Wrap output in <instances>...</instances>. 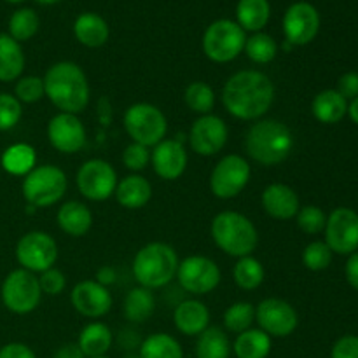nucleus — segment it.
Segmentation results:
<instances>
[{
  "label": "nucleus",
  "instance_id": "obj_1",
  "mask_svg": "<svg viewBox=\"0 0 358 358\" xmlns=\"http://www.w3.org/2000/svg\"><path fill=\"white\" fill-rule=\"evenodd\" d=\"M275 101V84L259 70H240L226 80L222 103L233 117L259 121Z\"/></svg>",
  "mask_w": 358,
  "mask_h": 358
},
{
  "label": "nucleus",
  "instance_id": "obj_2",
  "mask_svg": "<svg viewBox=\"0 0 358 358\" xmlns=\"http://www.w3.org/2000/svg\"><path fill=\"white\" fill-rule=\"evenodd\" d=\"M44 79L45 96L59 112L80 114L90 103V83L77 63L58 62L49 66Z\"/></svg>",
  "mask_w": 358,
  "mask_h": 358
},
{
  "label": "nucleus",
  "instance_id": "obj_3",
  "mask_svg": "<svg viewBox=\"0 0 358 358\" xmlns=\"http://www.w3.org/2000/svg\"><path fill=\"white\" fill-rule=\"evenodd\" d=\"M245 150L255 163L275 166L283 163L294 149V135L289 126L276 119H261L245 135Z\"/></svg>",
  "mask_w": 358,
  "mask_h": 358
},
{
  "label": "nucleus",
  "instance_id": "obj_4",
  "mask_svg": "<svg viewBox=\"0 0 358 358\" xmlns=\"http://www.w3.org/2000/svg\"><path fill=\"white\" fill-rule=\"evenodd\" d=\"M178 255L171 245L152 241L136 252L133 259V276L140 287L149 290L170 285L177 276Z\"/></svg>",
  "mask_w": 358,
  "mask_h": 358
},
{
  "label": "nucleus",
  "instance_id": "obj_5",
  "mask_svg": "<svg viewBox=\"0 0 358 358\" xmlns=\"http://www.w3.org/2000/svg\"><path fill=\"white\" fill-rule=\"evenodd\" d=\"M212 238L217 247L231 257H247L254 254L259 245V233L255 224L247 215L226 210L213 217Z\"/></svg>",
  "mask_w": 358,
  "mask_h": 358
},
{
  "label": "nucleus",
  "instance_id": "obj_6",
  "mask_svg": "<svg viewBox=\"0 0 358 358\" xmlns=\"http://www.w3.org/2000/svg\"><path fill=\"white\" fill-rule=\"evenodd\" d=\"M66 187H69V180L62 168L55 164H41L24 177L21 192L30 206L48 208V206L56 205L65 196Z\"/></svg>",
  "mask_w": 358,
  "mask_h": 358
},
{
  "label": "nucleus",
  "instance_id": "obj_7",
  "mask_svg": "<svg viewBox=\"0 0 358 358\" xmlns=\"http://www.w3.org/2000/svg\"><path fill=\"white\" fill-rule=\"evenodd\" d=\"M124 129L133 142L150 149L166 138L168 119L159 107L140 101L124 112Z\"/></svg>",
  "mask_w": 358,
  "mask_h": 358
},
{
  "label": "nucleus",
  "instance_id": "obj_8",
  "mask_svg": "<svg viewBox=\"0 0 358 358\" xmlns=\"http://www.w3.org/2000/svg\"><path fill=\"white\" fill-rule=\"evenodd\" d=\"M247 34L233 20H217L203 34V52L215 63H229L243 52Z\"/></svg>",
  "mask_w": 358,
  "mask_h": 358
},
{
  "label": "nucleus",
  "instance_id": "obj_9",
  "mask_svg": "<svg viewBox=\"0 0 358 358\" xmlns=\"http://www.w3.org/2000/svg\"><path fill=\"white\" fill-rule=\"evenodd\" d=\"M2 303L10 313L28 315L37 310L42 299V290L38 285V276L27 269L20 268L10 271L3 278L0 289Z\"/></svg>",
  "mask_w": 358,
  "mask_h": 358
},
{
  "label": "nucleus",
  "instance_id": "obj_10",
  "mask_svg": "<svg viewBox=\"0 0 358 358\" xmlns=\"http://www.w3.org/2000/svg\"><path fill=\"white\" fill-rule=\"evenodd\" d=\"M182 290L192 296H206L219 287L220 268L213 259L205 255H189L178 262L177 276Z\"/></svg>",
  "mask_w": 358,
  "mask_h": 358
},
{
  "label": "nucleus",
  "instance_id": "obj_11",
  "mask_svg": "<svg viewBox=\"0 0 358 358\" xmlns=\"http://www.w3.org/2000/svg\"><path fill=\"white\" fill-rule=\"evenodd\" d=\"M252 168L243 156L227 154L213 168L210 175V189L219 199H233L241 194L250 182Z\"/></svg>",
  "mask_w": 358,
  "mask_h": 358
},
{
  "label": "nucleus",
  "instance_id": "obj_12",
  "mask_svg": "<svg viewBox=\"0 0 358 358\" xmlns=\"http://www.w3.org/2000/svg\"><path fill=\"white\" fill-rule=\"evenodd\" d=\"M16 259L23 269L30 273H44L55 268L58 259V245L51 234L44 231H30L23 234L16 245Z\"/></svg>",
  "mask_w": 358,
  "mask_h": 358
},
{
  "label": "nucleus",
  "instance_id": "obj_13",
  "mask_svg": "<svg viewBox=\"0 0 358 358\" xmlns=\"http://www.w3.org/2000/svg\"><path fill=\"white\" fill-rule=\"evenodd\" d=\"M77 189L90 201H105L114 196L117 187V171L108 161L90 159L83 163L76 175Z\"/></svg>",
  "mask_w": 358,
  "mask_h": 358
},
{
  "label": "nucleus",
  "instance_id": "obj_14",
  "mask_svg": "<svg viewBox=\"0 0 358 358\" xmlns=\"http://www.w3.org/2000/svg\"><path fill=\"white\" fill-rule=\"evenodd\" d=\"M255 322L271 338H289L299 325V315L287 301L268 297L255 306Z\"/></svg>",
  "mask_w": 358,
  "mask_h": 358
},
{
  "label": "nucleus",
  "instance_id": "obj_15",
  "mask_svg": "<svg viewBox=\"0 0 358 358\" xmlns=\"http://www.w3.org/2000/svg\"><path fill=\"white\" fill-rule=\"evenodd\" d=\"M325 243L332 254L352 255L358 250V213L355 210L339 206L327 215Z\"/></svg>",
  "mask_w": 358,
  "mask_h": 358
},
{
  "label": "nucleus",
  "instance_id": "obj_16",
  "mask_svg": "<svg viewBox=\"0 0 358 358\" xmlns=\"http://www.w3.org/2000/svg\"><path fill=\"white\" fill-rule=\"evenodd\" d=\"M229 138V129L224 119L219 115H199L189 131V145L192 152L203 157H212L226 147Z\"/></svg>",
  "mask_w": 358,
  "mask_h": 358
},
{
  "label": "nucleus",
  "instance_id": "obj_17",
  "mask_svg": "<svg viewBox=\"0 0 358 358\" xmlns=\"http://www.w3.org/2000/svg\"><path fill=\"white\" fill-rule=\"evenodd\" d=\"M320 30V14L310 2H296L283 16L285 41L292 45H306L315 41Z\"/></svg>",
  "mask_w": 358,
  "mask_h": 358
},
{
  "label": "nucleus",
  "instance_id": "obj_18",
  "mask_svg": "<svg viewBox=\"0 0 358 358\" xmlns=\"http://www.w3.org/2000/svg\"><path fill=\"white\" fill-rule=\"evenodd\" d=\"M49 143L62 154H76L86 145V128L79 115L59 114L52 115L48 122Z\"/></svg>",
  "mask_w": 358,
  "mask_h": 358
},
{
  "label": "nucleus",
  "instance_id": "obj_19",
  "mask_svg": "<svg viewBox=\"0 0 358 358\" xmlns=\"http://www.w3.org/2000/svg\"><path fill=\"white\" fill-rule=\"evenodd\" d=\"M73 310L86 318H101L112 310V294L96 280H84L70 294Z\"/></svg>",
  "mask_w": 358,
  "mask_h": 358
},
{
  "label": "nucleus",
  "instance_id": "obj_20",
  "mask_svg": "<svg viewBox=\"0 0 358 358\" xmlns=\"http://www.w3.org/2000/svg\"><path fill=\"white\" fill-rule=\"evenodd\" d=\"M187 150L180 140L164 138L150 152V163L157 177L163 180H177L187 168Z\"/></svg>",
  "mask_w": 358,
  "mask_h": 358
},
{
  "label": "nucleus",
  "instance_id": "obj_21",
  "mask_svg": "<svg viewBox=\"0 0 358 358\" xmlns=\"http://www.w3.org/2000/svg\"><path fill=\"white\" fill-rule=\"evenodd\" d=\"M262 208L276 220H290L297 215L301 201L297 192L287 184H269L261 196Z\"/></svg>",
  "mask_w": 358,
  "mask_h": 358
},
{
  "label": "nucleus",
  "instance_id": "obj_22",
  "mask_svg": "<svg viewBox=\"0 0 358 358\" xmlns=\"http://www.w3.org/2000/svg\"><path fill=\"white\" fill-rule=\"evenodd\" d=\"M173 325L180 334L196 336L210 327V310L198 299H185L173 310Z\"/></svg>",
  "mask_w": 358,
  "mask_h": 358
},
{
  "label": "nucleus",
  "instance_id": "obj_23",
  "mask_svg": "<svg viewBox=\"0 0 358 358\" xmlns=\"http://www.w3.org/2000/svg\"><path fill=\"white\" fill-rule=\"evenodd\" d=\"M114 196L122 208L138 210L143 208L152 198V185L145 177L133 173L117 182Z\"/></svg>",
  "mask_w": 358,
  "mask_h": 358
},
{
  "label": "nucleus",
  "instance_id": "obj_24",
  "mask_svg": "<svg viewBox=\"0 0 358 358\" xmlns=\"http://www.w3.org/2000/svg\"><path fill=\"white\" fill-rule=\"evenodd\" d=\"M56 220L63 233L72 238H80L90 233L91 226H93V213H91L90 206L72 199L59 206Z\"/></svg>",
  "mask_w": 358,
  "mask_h": 358
},
{
  "label": "nucleus",
  "instance_id": "obj_25",
  "mask_svg": "<svg viewBox=\"0 0 358 358\" xmlns=\"http://www.w3.org/2000/svg\"><path fill=\"white\" fill-rule=\"evenodd\" d=\"M73 35L86 48H101L108 41L110 28L96 13H83L76 17Z\"/></svg>",
  "mask_w": 358,
  "mask_h": 358
},
{
  "label": "nucleus",
  "instance_id": "obj_26",
  "mask_svg": "<svg viewBox=\"0 0 358 358\" xmlns=\"http://www.w3.org/2000/svg\"><path fill=\"white\" fill-rule=\"evenodd\" d=\"M311 114L322 124H336L348 114V100L336 90H324L311 101Z\"/></svg>",
  "mask_w": 358,
  "mask_h": 358
},
{
  "label": "nucleus",
  "instance_id": "obj_27",
  "mask_svg": "<svg viewBox=\"0 0 358 358\" xmlns=\"http://www.w3.org/2000/svg\"><path fill=\"white\" fill-rule=\"evenodd\" d=\"M114 343V334L110 327L103 322H91L80 331L77 346L80 348L83 355L86 358L105 357Z\"/></svg>",
  "mask_w": 358,
  "mask_h": 358
},
{
  "label": "nucleus",
  "instance_id": "obj_28",
  "mask_svg": "<svg viewBox=\"0 0 358 358\" xmlns=\"http://www.w3.org/2000/svg\"><path fill=\"white\" fill-rule=\"evenodd\" d=\"M24 52L9 34H0V83H13L24 70Z\"/></svg>",
  "mask_w": 358,
  "mask_h": 358
},
{
  "label": "nucleus",
  "instance_id": "obj_29",
  "mask_svg": "<svg viewBox=\"0 0 358 358\" xmlns=\"http://www.w3.org/2000/svg\"><path fill=\"white\" fill-rule=\"evenodd\" d=\"M273 348L271 336L261 329H248L236 336L233 352L236 358H268Z\"/></svg>",
  "mask_w": 358,
  "mask_h": 358
},
{
  "label": "nucleus",
  "instance_id": "obj_30",
  "mask_svg": "<svg viewBox=\"0 0 358 358\" xmlns=\"http://www.w3.org/2000/svg\"><path fill=\"white\" fill-rule=\"evenodd\" d=\"M124 311L126 320L131 324H143L149 320L156 311V297H154L152 290L145 289V287H135L129 290L124 297Z\"/></svg>",
  "mask_w": 358,
  "mask_h": 358
},
{
  "label": "nucleus",
  "instance_id": "obj_31",
  "mask_svg": "<svg viewBox=\"0 0 358 358\" xmlns=\"http://www.w3.org/2000/svg\"><path fill=\"white\" fill-rule=\"evenodd\" d=\"M2 168L14 177H27L37 166V154L28 143H13L2 154Z\"/></svg>",
  "mask_w": 358,
  "mask_h": 358
},
{
  "label": "nucleus",
  "instance_id": "obj_32",
  "mask_svg": "<svg viewBox=\"0 0 358 358\" xmlns=\"http://www.w3.org/2000/svg\"><path fill=\"white\" fill-rule=\"evenodd\" d=\"M271 7L268 0H240L236 6V23L245 31H261L268 24Z\"/></svg>",
  "mask_w": 358,
  "mask_h": 358
},
{
  "label": "nucleus",
  "instance_id": "obj_33",
  "mask_svg": "<svg viewBox=\"0 0 358 358\" xmlns=\"http://www.w3.org/2000/svg\"><path fill=\"white\" fill-rule=\"evenodd\" d=\"M231 352L233 345L220 327H208L198 336L196 358H229Z\"/></svg>",
  "mask_w": 358,
  "mask_h": 358
},
{
  "label": "nucleus",
  "instance_id": "obj_34",
  "mask_svg": "<svg viewBox=\"0 0 358 358\" xmlns=\"http://www.w3.org/2000/svg\"><path fill=\"white\" fill-rule=\"evenodd\" d=\"M140 358H184L182 345L170 334L156 332L142 341L138 348Z\"/></svg>",
  "mask_w": 358,
  "mask_h": 358
},
{
  "label": "nucleus",
  "instance_id": "obj_35",
  "mask_svg": "<svg viewBox=\"0 0 358 358\" xmlns=\"http://www.w3.org/2000/svg\"><path fill=\"white\" fill-rule=\"evenodd\" d=\"M264 266L259 259L247 255L240 257L233 268V278L236 285L243 290H255L264 282Z\"/></svg>",
  "mask_w": 358,
  "mask_h": 358
},
{
  "label": "nucleus",
  "instance_id": "obj_36",
  "mask_svg": "<svg viewBox=\"0 0 358 358\" xmlns=\"http://www.w3.org/2000/svg\"><path fill=\"white\" fill-rule=\"evenodd\" d=\"M184 100L185 105L199 115L212 114L213 107H215V93H213L212 86L203 80H196L185 87Z\"/></svg>",
  "mask_w": 358,
  "mask_h": 358
},
{
  "label": "nucleus",
  "instance_id": "obj_37",
  "mask_svg": "<svg viewBox=\"0 0 358 358\" xmlns=\"http://www.w3.org/2000/svg\"><path fill=\"white\" fill-rule=\"evenodd\" d=\"M243 51L247 52V56L254 63L266 65V63H271L276 58V55H278V44H276V41L271 35L257 31V34L247 38Z\"/></svg>",
  "mask_w": 358,
  "mask_h": 358
},
{
  "label": "nucleus",
  "instance_id": "obj_38",
  "mask_svg": "<svg viewBox=\"0 0 358 358\" xmlns=\"http://www.w3.org/2000/svg\"><path fill=\"white\" fill-rule=\"evenodd\" d=\"M38 27H41V20H38L37 13L28 7L17 9L9 17V35L16 42L30 41L38 31Z\"/></svg>",
  "mask_w": 358,
  "mask_h": 358
},
{
  "label": "nucleus",
  "instance_id": "obj_39",
  "mask_svg": "<svg viewBox=\"0 0 358 358\" xmlns=\"http://www.w3.org/2000/svg\"><path fill=\"white\" fill-rule=\"evenodd\" d=\"M255 322V306L250 303H234L224 311V327L234 334H241V332L252 329V324Z\"/></svg>",
  "mask_w": 358,
  "mask_h": 358
},
{
  "label": "nucleus",
  "instance_id": "obj_40",
  "mask_svg": "<svg viewBox=\"0 0 358 358\" xmlns=\"http://www.w3.org/2000/svg\"><path fill=\"white\" fill-rule=\"evenodd\" d=\"M332 250L325 241H311L303 250V264L310 271H324L332 262Z\"/></svg>",
  "mask_w": 358,
  "mask_h": 358
},
{
  "label": "nucleus",
  "instance_id": "obj_41",
  "mask_svg": "<svg viewBox=\"0 0 358 358\" xmlns=\"http://www.w3.org/2000/svg\"><path fill=\"white\" fill-rule=\"evenodd\" d=\"M296 219H297V227H299L303 233L311 234V236H313V234L324 233L325 222H327V215H325L324 210H322L320 206H315V205L301 206Z\"/></svg>",
  "mask_w": 358,
  "mask_h": 358
},
{
  "label": "nucleus",
  "instance_id": "obj_42",
  "mask_svg": "<svg viewBox=\"0 0 358 358\" xmlns=\"http://www.w3.org/2000/svg\"><path fill=\"white\" fill-rule=\"evenodd\" d=\"M14 96L21 103H37L45 96L44 79L37 76H24L20 77L14 86Z\"/></svg>",
  "mask_w": 358,
  "mask_h": 358
},
{
  "label": "nucleus",
  "instance_id": "obj_43",
  "mask_svg": "<svg viewBox=\"0 0 358 358\" xmlns=\"http://www.w3.org/2000/svg\"><path fill=\"white\" fill-rule=\"evenodd\" d=\"M23 115V103L10 93H0V131H9Z\"/></svg>",
  "mask_w": 358,
  "mask_h": 358
},
{
  "label": "nucleus",
  "instance_id": "obj_44",
  "mask_svg": "<svg viewBox=\"0 0 358 358\" xmlns=\"http://www.w3.org/2000/svg\"><path fill=\"white\" fill-rule=\"evenodd\" d=\"M122 163L128 170L138 173V171L145 170L147 164L150 163V149L142 143L131 142L122 152Z\"/></svg>",
  "mask_w": 358,
  "mask_h": 358
},
{
  "label": "nucleus",
  "instance_id": "obj_45",
  "mask_svg": "<svg viewBox=\"0 0 358 358\" xmlns=\"http://www.w3.org/2000/svg\"><path fill=\"white\" fill-rule=\"evenodd\" d=\"M38 285H41L42 294L59 296L66 287V276L59 269L49 268L44 273H41V276H38Z\"/></svg>",
  "mask_w": 358,
  "mask_h": 358
},
{
  "label": "nucleus",
  "instance_id": "obj_46",
  "mask_svg": "<svg viewBox=\"0 0 358 358\" xmlns=\"http://www.w3.org/2000/svg\"><path fill=\"white\" fill-rule=\"evenodd\" d=\"M331 358H358V336L346 334L334 343Z\"/></svg>",
  "mask_w": 358,
  "mask_h": 358
},
{
  "label": "nucleus",
  "instance_id": "obj_47",
  "mask_svg": "<svg viewBox=\"0 0 358 358\" xmlns=\"http://www.w3.org/2000/svg\"><path fill=\"white\" fill-rule=\"evenodd\" d=\"M339 94L345 100L352 101L353 98L358 96V72H346L339 77L338 87H336Z\"/></svg>",
  "mask_w": 358,
  "mask_h": 358
},
{
  "label": "nucleus",
  "instance_id": "obj_48",
  "mask_svg": "<svg viewBox=\"0 0 358 358\" xmlns=\"http://www.w3.org/2000/svg\"><path fill=\"white\" fill-rule=\"evenodd\" d=\"M0 358H37V355L24 343H7L0 348Z\"/></svg>",
  "mask_w": 358,
  "mask_h": 358
},
{
  "label": "nucleus",
  "instance_id": "obj_49",
  "mask_svg": "<svg viewBox=\"0 0 358 358\" xmlns=\"http://www.w3.org/2000/svg\"><path fill=\"white\" fill-rule=\"evenodd\" d=\"M345 275L350 287L358 292V250L353 252L352 255H348V261H346L345 266Z\"/></svg>",
  "mask_w": 358,
  "mask_h": 358
},
{
  "label": "nucleus",
  "instance_id": "obj_50",
  "mask_svg": "<svg viewBox=\"0 0 358 358\" xmlns=\"http://www.w3.org/2000/svg\"><path fill=\"white\" fill-rule=\"evenodd\" d=\"M52 358H86V357L83 355V352H80V348L77 346V343H69V345L59 346Z\"/></svg>",
  "mask_w": 358,
  "mask_h": 358
},
{
  "label": "nucleus",
  "instance_id": "obj_51",
  "mask_svg": "<svg viewBox=\"0 0 358 358\" xmlns=\"http://www.w3.org/2000/svg\"><path fill=\"white\" fill-rule=\"evenodd\" d=\"M115 278H117V275H115V269L112 268V266H103V268L98 269L96 282L100 283V285H112V283H115Z\"/></svg>",
  "mask_w": 358,
  "mask_h": 358
},
{
  "label": "nucleus",
  "instance_id": "obj_52",
  "mask_svg": "<svg viewBox=\"0 0 358 358\" xmlns=\"http://www.w3.org/2000/svg\"><path fill=\"white\" fill-rule=\"evenodd\" d=\"M346 115L358 126V96L353 98L352 101H348V114Z\"/></svg>",
  "mask_w": 358,
  "mask_h": 358
},
{
  "label": "nucleus",
  "instance_id": "obj_53",
  "mask_svg": "<svg viewBox=\"0 0 358 358\" xmlns=\"http://www.w3.org/2000/svg\"><path fill=\"white\" fill-rule=\"evenodd\" d=\"M35 2H38V3H44V6H52V3L59 2V0H35Z\"/></svg>",
  "mask_w": 358,
  "mask_h": 358
},
{
  "label": "nucleus",
  "instance_id": "obj_54",
  "mask_svg": "<svg viewBox=\"0 0 358 358\" xmlns=\"http://www.w3.org/2000/svg\"><path fill=\"white\" fill-rule=\"evenodd\" d=\"M6 2H9V3H21V2H24V0H6Z\"/></svg>",
  "mask_w": 358,
  "mask_h": 358
},
{
  "label": "nucleus",
  "instance_id": "obj_55",
  "mask_svg": "<svg viewBox=\"0 0 358 358\" xmlns=\"http://www.w3.org/2000/svg\"><path fill=\"white\" fill-rule=\"evenodd\" d=\"M126 358H140V357H138V355H135V353H129V355L126 357Z\"/></svg>",
  "mask_w": 358,
  "mask_h": 358
},
{
  "label": "nucleus",
  "instance_id": "obj_56",
  "mask_svg": "<svg viewBox=\"0 0 358 358\" xmlns=\"http://www.w3.org/2000/svg\"><path fill=\"white\" fill-rule=\"evenodd\" d=\"M93 358H108L107 355H105V357H93Z\"/></svg>",
  "mask_w": 358,
  "mask_h": 358
}]
</instances>
